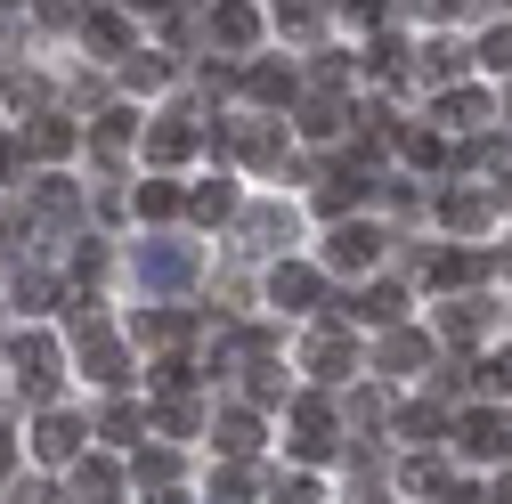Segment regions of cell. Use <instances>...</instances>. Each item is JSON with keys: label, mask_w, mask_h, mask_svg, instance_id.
Segmentation results:
<instances>
[{"label": "cell", "mask_w": 512, "mask_h": 504, "mask_svg": "<svg viewBox=\"0 0 512 504\" xmlns=\"http://www.w3.org/2000/svg\"><path fill=\"white\" fill-rule=\"evenodd\" d=\"M293 448L301 456H326L334 448V407L326 399H293Z\"/></svg>", "instance_id": "cell-1"}, {"label": "cell", "mask_w": 512, "mask_h": 504, "mask_svg": "<svg viewBox=\"0 0 512 504\" xmlns=\"http://www.w3.org/2000/svg\"><path fill=\"white\" fill-rule=\"evenodd\" d=\"M33 448H41V464H74V456H82V423L49 407V415H41V431H33Z\"/></svg>", "instance_id": "cell-2"}, {"label": "cell", "mask_w": 512, "mask_h": 504, "mask_svg": "<svg viewBox=\"0 0 512 504\" xmlns=\"http://www.w3.org/2000/svg\"><path fill=\"white\" fill-rule=\"evenodd\" d=\"M17 366H25V391H33V399L57 391V350H49V334H25V342H17Z\"/></svg>", "instance_id": "cell-3"}, {"label": "cell", "mask_w": 512, "mask_h": 504, "mask_svg": "<svg viewBox=\"0 0 512 504\" xmlns=\"http://www.w3.org/2000/svg\"><path fill=\"white\" fill-rule=\"evenodd\" d=\"M464 448L496 464V456L512 448V423H504V415H488V407H480V415H464Z\"/></svg>", "instance_id": "cell-4"}, {"label": "cell", "mask_w": 512, "mask_h": 504, "mask_svg": "<svg viewBox=\"0 0 512 504\" xmlns=\"http://www.w3.org/2000/svg\"><path fill=\"white\" fill-rule=\"evenodd\" d=\"M350 366H358L350 334H317V342H309V374H350Z\"/></svg>", "instance_id": "cell-5"}, {"label": "cell", "mask_w": 512, "mask_h": 504, "mask_svg": "<svg viewBox=\"0 0 512 504\" xmlns=\"http://www.w3.org/2000/svg\"><path fill=\"white\" fill-rule=\"evenodd\" d=\"M252 448H261V423H252V415H220V456L244 464Z\"/></svg>", "instance_id": "cell-6"}, {"label": "cell", "mask_w": 512, "mask_h": 504, "mask_svg": "<svg viewBox=\"0 0 512 504\" xmlns=\"http://www.w3.org/2000/svg\"><path fill=\"white\" fill-rule=\"evenodd\" d=\"M423 358H431L423 334H391V342H382V366H391V374H423Z\"/></svg>", "instance_id": "cell-7"}, {"label": "cell", "mask_w": 512, "mask_h": 504, "mask_svg": "<svg viewBox=\"0 0 512 504\" xmlns=\"http://www.w3.org/2000/svg\"><path fill=\"white\" fill-rule=\"evenodd\" d=\"M374 244H382L374 228H342V236H334V269H366V261H374Z\"/></svg>", "instance_id": "cell-8"}, {"label": "cell", "mask_w": 512, "mask_h": 504, "mask_svg": "<svg viewBox=\"0 0 512 504\" xmlns=\"http://www.w3.org/2000/svg\"><path fill=\"white\" fill-rule=\"evenodd\" d=\"M155 431L187 439V431H196V399H187V391H163V407H155Z\"/></svg>", "instance_id": "cell-9"}, {"label": "cell", "mask_w": 512, "mask_h": 504, "mask_svg": "<svg viewBox=\"0 0 512 504\" xmlns=\"http://www.w3.org/2000/svg\"><path fill=\"white\" fill-rule=\"evenodd\" d=\"M269 293H277V301H293V309H309V301H317V277H309V269H277V277H269Z\"/></svg>", "instance_id": "cell-10"}, {"label": "cell", "mask_w": 512, "mask_h": 504, "mask_svg": "<svg viewBox=\"0 0 512 504\" xmlns=\"http://www.w3.org/2000/svg\"><path fill=\"white\" fill-rule=\"evenodd\" d=\"M358 196H366V171H334V179H326V196H317V204H326V212H350Z\"/></svg>", "instance_id": "cell-11"}, {"label": "cell", "mask_w": 512, "mask_h": 504, "mask_svg": "<svg viewBox=\"0 0 512 504\" xmlns=\"http://www.w3.org/2000/svg\"><path fill=\"white\" fill-rule=\"evenodd\" d=\"M488 326V301H456V309H447V342H472Z\"/></svg>", "instance_id": "cell-12"}, {"label": "cell", "mask_w": 512, "mask_h": 504, "mask_svg": "<svg viewBox=\"0 0 512 504\" xmlns=\"http://www.w3.org/2000/svg\"><path fill=\"white\" fill-rule=\"evenodd\" d=\"M212 33H220V41H252V9H244V0H228V9L212 17Z\"/></svg>", "instance_id": "cell-13"}, {"label": "cell", "mask_w": 512, "mask_h": 504, "mask_svg": "<svg viewBox=\"0 0 512 504\" xmlns=\"http://www.w3.org/2000/svg\"><path fill=\"white\" fill-rule=\"evenodd\" d=\"M114 488H122V472H114V464H82V496H90V504H106Z\"/></svg>", "instance_id": "cell-14"}, {"label": "cell", "mask_w": 512, "mask_h": 504, "mask_svg": "<svg viewBox=\"0 0 512 504\" xmlns=\"http://www.w3.org/2000/svg\"><path fill=\"white\" fill-rule=\"evenodd\" d=\"M244 496H252V472H244V464H228V472L212 480V504H244Z\"/></svg>", "instance_id": "cell-15"}, {"label": "cell", "mask_w": 512, "mask_h": 504, "mask_svg": "<svg viewBox=\"0 0 512 504\" xmlns=\"http://www.w3.org/2000/svg\"><path fill=\"white\" fill-rule=\"evenodd\" d=\"M187 269H196V261H187V252H147V277H155V285H179Z\"/></svg>", "instance_id": "cell-16"}, {"label": "cell", "mask_w": 512, "mask_h": 504, "mask_svg": "<svg viewBox=\"0 0 512 504\" xmlns=\"http://www.w3.org/2000/svg\"><path fill=\"white\" fill-rule=\"evenodd\" d=\"M187 147H196V131H187V122H163V131H155V155H163V163H179Z\"/></svg>", "instance_id": "cell-17"}, {"label": "cell", "mask_w": 512, "mask_h": 504, "mask_svg": "<svg viewBox=\"0 0 512 504\" xmlns=\"http://www.w3.org/2000/svg\"><path fill=\"white\" fill-rule=\"evenodd\" d=\"M358 318H374V326H391V318H399V285H382V293H366V301H358Z\"/></svg>", "instance_id": "cell-18"}, {"label": "cell", "mask_w": 512, "mask_h": 504, "mask_svg": "<svg viewBox=\"0 0 512 504\" xmlns=\"http://www.w3.org/2000/svg\"><path fill=\"white\" fill-rule=\"evenodd\" d=\"M66 147H74L66 122H33V155H66Z\"/></svg>", "instance_id": "cell-19"}, {"label": "cell", "mask_w": 512, "mask_h": 504, "mask_svg": "<svg viewBox=\"0 0 512 504\" xmlns=\"http://www.w3.org/2000/svg\"><path fill=\"white\" fill-rule=\"evenodd\" d=\"M171 472H179V456H171V448H147V456H139V480H147V488H163Z\"/></svg>", "instance_id": "cell-20"}, {"label": "cell", "mask_w": 512, "mask_h": 504, "mask_svg": "<svg viewBox=\"0 0 512 504\" xmlns=\"http://www.w3.org/2000/svg\"><path fill=\"white\" fill-rule=\"evenodd\" d=\"M480 220H488L480 196H447V228H480Z\"/></svg>", "instance_id": "cell-21"}, {"label": "cell", "mask_w": 512, "mask_h": 504, "mask_svg": "<svg viewBox=\"0 0 512 504\" xmlns=\"http://www.w3.org/2000/svg\"><path fill=\"white\" fill-rule=\"evenodd\" d=\"M179 326H187V318H179V309H147V318H139V334H147V342H171Z\"/></svg>", "instance_id": "cell-22"}, {"label": "cell", "mask_w": 512, "mask_h": 504, "mask_svg": "<svg viewBox=\"0 0 512 504\" xmlns=\"http://www.w3.org/2000/svg\"><path fill=\"white\" fill-rule=\"evenodd\" d=\"M98 431H106V439H139V407H106Z\"/></svg>", "instance_id": "cell-23"}, {"label": "cell", "mask_w": 512, "mask_h": 504, "mask_svg": "<svg viewBox=\"0 0 512 504\" xmlns=\"http://www.w3.org/2000/svg\"><path fill=\"white\" fill-rule=\"evenodd\" d=\"M480 57H488V66H512V25H496V33L480 41Z\"/></svg>", "instance_id": "cell-24"}, {"label": "cell", "mask_w": 512, "mask_h": 504, "mask_svg": "<svg viewBox=\"0 0 512 504\" xmlns=\"http://www.w3.org/2000/svg\"><path fill=\"white\" fill-rule=\"evenodd\" d=\"M407 488H423V496H431V488H439V464H431V456H407Z\"/></svg>", "instance_id": "cell-25"}, {"label": "cell", "mask_w": 512, "mask_h": 504, "mask_svg": "<svg viewBox=\"0 0 512 504\" xmlns=\"http://www.w3.org/2000/svg\"><path fill=\"white\" fill-rule=\"evenodd\" d=\"M431 496H439V504H480V488H472V480H439Z\"/></svg>", "instance_id": "cell-26"}, {"label": "cell", "mask_w": 512, "mask_h": 504, "mask_svg": "<svg viewBox=\"0 0 512 504\" xmlns=\"http://www.w3.org/2000/svg\"><path fill=\"white\" fill-rule=\"evenodd\" d=\"M90 41H98V49H122L131 33H122V17H98V25H90Z\"/></svg>", "instance_id": "cell-27"}, {"label": "cell", "mask_w": 512, "mask_h": 504, "mask_svg": "<svg viewBox=\"0 0 512 504\" xmlns=\"http://www.w3.org/2000/svg\"><path fill=\"white\" fill-rule=\"evenodd\" d=\"M277 504H317V480H285V488H277Z\"/></svg>", "instance_id": "cell-28"}, {"label": "cell", "mask_w": 512, "mask_h": 504, "mask_svg": "<svg viewBox=\"0 0 512 504\" xmlns=\"http://www.w3.org/2000/svg\"><path fill=\"white\" fill-rule=\"evenodd\" d=\"M9 472H17V439L0 431V480H9Z\"/></svg>", "instance_id": "cell-29"}, {"label": "cell", "mask_w": 512, "mask_h": 504, "mask_svg": "<svg viewBox=\"0 0 512 504\" xmlns=\"http://www.w3.org/2000/svg\"><path fill=\"white\" fill-rule=\"evenodd\" d=\"M17 504H57V488H17Z\"/></svg>", "instance_id": "cell-30"}, {"label": "cell", "mask_w": 512, "mask_h": 504, "mask_svg": "<svg viewBox=\"0 0 512 504\" xmlns=\"http://www.w3.org/2000/svg\"><path fill=\"white\" fill-rule=\"evenodd\" d=\"M496 504H512V472H504V480H496Z\"/></svg>", "instance_id": "cell-31"}, {"label": "cell", "mask_w": 512, "mask_h": 504, "mask_svg": "<svg viewBox=\"0 0 512 504\" xmlns=\"http://www.w3.org/2000/svg\"><path fill=\"white\" fill-rule=\"evenodd\" d=\"M131 9H171V0H131Z\"/></svg>", "instance_id": "cell-32"}, {"label": "cell", "mask_w": 512, "mask_h": 504, "mask_svg": "<svg viewBox=\"0 0 512 504\" xmlns=\"http://www.w3.org/2000/svg\"><path fill=\"white\" fill-rule=\"evenodd\" d=\"M147 504H179V496H147Z\"/></svg>", "instance_id": "cell-33"}, {"label": "cell", "mask_w": 512, "mask_h": 504, "mask_svg": "<svg viewBox=\"0 0 512 504\" xmlns=\"http://www.w3.org/2000/svg\"><path fill=\"white\" fill-rule=\"evenodd\" d=\"M0 9H17V0H0Z\"/></svg>", "instance_id": "cell-34"}]
</instances>
